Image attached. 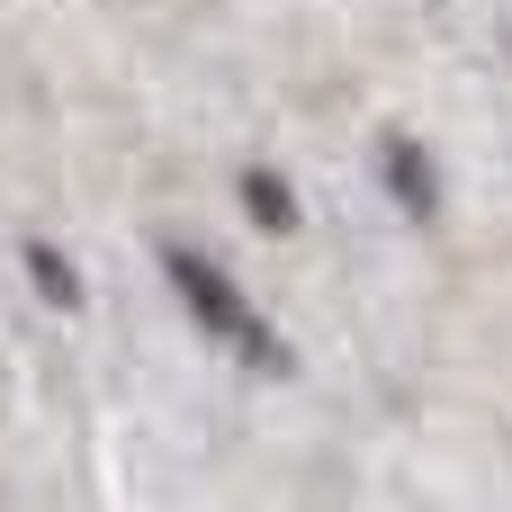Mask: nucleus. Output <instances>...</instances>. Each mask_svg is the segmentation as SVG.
<instances>
[{
  "mask_svg": "<svg viewBox=\"0 0 512 512\" xmlns=\"http://www.w3.org/2000/svg\"><path fill=\"white\" fill-rule=\"evenodd\" d=\"M378 180H387V198H396L414 225H441V171H432V153H423L414 135H387V144H378Z\"/></svg>",
  "mask_w": 512,
  "mask_h": 512,
  "instance_id": "2",
  "label": "nucleus"
},
{
  "mask_svg": "<svg viewBox=\"0 0 512 512\" xmlns=\"http://www.w3.org/2000/svg\"><path fill=\"white\" fill-rule=\"evenodd\" d=\"M18 270H27V288H36L45 306H63V315L81 306V270L63 261V243H45V234H27V243H18Z\"/></svg>",
  "mask_w": 512,
  "mask_h": 512,
  "instance_id": "4",
  "label": "nucleus"
},
{
  "mask_svg": "<svg viewBox=\"0 0 512 512\" xmlns=\"http://www.w3.org/2000/svg\"><path fill=\"white\" fill-rule=\"evenodd\" d=\"M234 198H243V216H252L261 234H297V189H288L270 162H252V171L234 180Z\"/></svg>",
  "mask_w": 512,
  "mask_h": 512,
  "instance_id": "3",
  "label": "nucleus"
},
{
  "mask_svg": "<svg viewBox=\"0 0 512 512\" xmlns=\"http://www.w3.org/2000/svg\"><path fill=\"white\" fill-rule=\"evenodd\" d=\"M153 261H162L171 297L198 315V333H207V342H225V351H234V360H252V369H288V342L270 333V315H261V306H252V297H243V288L198 252V243H162Z\"/></svg>",
  "mask_w": 512,
  "mask_h": 512,
  "instance_id": "1",
  "label": "nucleus"
}]
</instances>
